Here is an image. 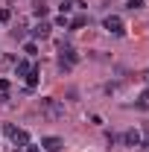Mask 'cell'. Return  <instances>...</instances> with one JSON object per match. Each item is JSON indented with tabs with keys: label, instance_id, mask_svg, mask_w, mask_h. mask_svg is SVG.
Here are the masks:
<instances>
[{
	"label": "cell",
	"instance_id": "1",
	"mask_svg": "<svg viewBox=\"0 0 149 152\" xmlns=\"http://www.w3.org/2000/svg\"><path fill=\"white\" fill-rule=\"evenodd\" d=\"M76 61H79V53H76L70 44L61 41V44H58V70H61V73H70Z\"/></svg>",
	"mask_w": 149,
	"mask_h": 152
},
{
	"label": "cell",
	"instance_id": "15",
	"mask_svg": "<svg viewBox=\"0 0 149 152\" xmlns=\"http://www.w3.org/2000/svg\"><path fill=\"white\" fill-rule=\"evenodd\" d=\"M23 53H26V56H35V53H38V47L32 44V41H26V44H23Z\"/></svg>",
	"mask_w": 149,
	"mask_h": 152
},
{
	"label": "cell",
	"instance_id": "7",
	"mask_svg": "<svg viewBox=\"0 0 149 152\" xmlns=\"http://www.w3.org/2000/svg\"><path fill=\"white\" fill-rule=\"evenodd\" d=\"M29 70H32V64H29L26 58H18V61H15V73H18L20 79H26V73H29Z\"/></svg>",
	"mask_w": 149,
	"mask_h": 152
},
{
	"label": "cell",
	"instance_id": "5",
	"mask_svg": "<svg viewBox=\"0 0 149 152\" xmlns=\"http://www.w3.org/2000/svg\"><path fill=\"white\" fill-rule=\"evenodd\" d=\"M41 146H44V152H61V149H64V140L56 137V134H50V137L41 140Z\"/></svg>",
	"mask_w": 149,
	"mask_h": 152
},
{
	"label": "cell",
	"instance_id": "4",
	"mask_svg": "<svg viewBox=\"0 0 149 152\" xmlns=\"http://www.w3.org/2000/svg\"><path fill=\"white\" fill-rule=\"evenodd\" d=\"M50 32H53V23L50 20H38L35 26H32V38H41V41L50 38Z\"/></svg>",
	"mask_w": 149,
	"mask_h": 152
},
{
	"label": "cell",
	"instance_id": "9",
	"mask_svg": "<svg viewBox=\"0 0 149 152\" xmlns=\"http://www.w3.org/2000/svg\"><path fill=\"white\" fill-rule=\"evenodd\" d=\"M12 140H15V146H26V143H29V134L23 132V129H18V132H15V137H12Z\"/></svg>",
	"mask_w": 149,
	"mask_h": 152
},
{
	"label": "cell",
	"instance_id": "8",
	"mask_svg": "<svg viewBox=\"0 0 149 152\" xmlns=\"http://www.w3.org/2000/svg\"><path fill=\"white\" fill-rule=\"evenodd\" d=\"M38 79H41V70H38V67H32V70L26 73V91H35Z\"/></svg>",
	"mask_w": 149,
	"mask_h": 152
},
{
	"label": "cell",
	"instance_id": "12",
	"mask_svg": "<svg viewBox=\"0 0 149 152\" xmlns=\"http://www.w3.org/2000/svg\"><path fill=\"white\" fill-rule=\"evenodd\" d=\"M126 9H129V12H137V9H143V0H126Z\"/></svg>",
	"mask_w": 149,
	"mask_h": 152
},
{
	"label": "cell",
	"instance_id": "3",
	"mask_svg": "<svg viewBox=\"0 0 149 152\" xmlns=\"http://www.w3.org/2000/svg\"><path fill=\"white\" fill-rule=\"evenodd\" d=\"M102 26H105L111 35H117V38L126 35V23H123V18H120V15H108V18L102 20Z\"/></svg>",
	"mask_w": 149,
	"mask_h": 152
},
{
	"label": "cell",
	"instance_id": "6",
	"mask_svg": "<svg viewBox=\"0 0 149 152\" xmlns=\"http://www.w3.org/2000/svg\"><path fill=\"white\" fill-rule=\"evenodd\" d=\"M123 143H126V146H140V132H137V129H126Z\"/></svg>",
	"mask_w": 149,
	"mask_h": 152
},
{
	"label": "cell",
	"instance_id": "16",
	"mask_svg": "<svg viewBox=\"0 0 149 152\" xmlns=\"http://www.w3.org/2000/svg\"><path fill=\"white\" fill-rule=\"evenodd\" d=\"M15 132H18V129H15L12 123H6V126H3V134H6V137H15Z\"/></svg>",
	"mask_w": 149,
	"mask_h": 152
},
{
	"label": "cell",
	"instance_id": "19",
	"mask_svg": "<svg viewBox=\"0 0 149 152\" xmlns=\"http://www.w3.org/2000/svg\"><path fill=\"white\" fill-rule=\"evenodd\" d=\"M140 152H149V137H140Z\"/></svg>",
	"mask_w": 149,
	"mask_h": 152
},
{
	"label": "cell",
	"instance_id": "11",
	"mask_svg": "<svg viewBox=\"0 0 149 152\" xmlns=\"http://www.w3.org/2000/svg\"><path fill=\"white\" fill-rule=\"evenodd\" d=\"M32 12H35V18H47V12H50V9H47V6H44V3H35V9H32Z\"/></svg>",
	"mask_w": 149,
	"mask_h": 152
},
{
	"label": "cell",
	"instance_id": "22",
	"mask_svg": "<svg viewBox=\"0 0 149 152\" xmlns=\"http://www.w3.org/2000/svg\"><path fill=\"white\" fill-rule=\"evenodd\" d=\"M26 152H41V146H35V143H26Z\"/></svg>",
	"mask_w": 149,
	"mask_h": 152
},
{
	"label": "cell",
	"instance_id": "2",
	"mask_svg": "<svg viewBox=\"0 0 149 152\" xmlns=\"http://www.w3.org/2000/svg\"><path fill=\"white\" fill-rule=\"evenodd\" d=\"M41 114H44L47 120H61V117H64V102L56 99V96H44V99H41Z\"/></svg>",
	"mask_w": 149,
	"mask_h": 152
},
{
	"label": "cell",
	"instance_id": "13",
	"mask_svg": "<svg viewBox=\"0 0 149 152\" xmlns=\"http://www.w3.org/2000/svg\"><path fill=\"white\" fill-rule=\"evenodd\" d=\"M23 35H26V29H23V23H15V29H12V38H18V41H20Z\"/></svg>",
	"mask_w": 149,
	"mask_h": 152
},
{
	"label": "cell",
	"instance_id": "23",
	"mask_svg": "<svg viewBox=\"0 0 149 152\" xmlns=\"http://www.w3.org/2000/svg\"><path fill=\"white\" fill-rule=\"evenodd\" d=\"M143 79H146V82H149V70H146V73H143Z\"/></svg>",
	"mask_w": 149,
	"mask_h": 152
},
{
	"label": "cell",
	"instance_id": "14",
	"mask_svg": "<svg viewBox=\"0 0 149 152\" xmlns=\"http://www.w3.org/2000/svg\"><path fill=\"white\" fill-rule=\"evenodd\" d=\"M137 105H140V108H149V88L143 91V94H140V99H137Z\"/></svg>",
	"mask_w": 149,
	"mask_h": 152
},
{
	"label": "cell",
	"instance_id": "10",
	"mask_svg": "<svg viewBox=\"0 0 149 152\" xmlns=\"http://www.w3.org/2000/svg\"><path fill=\"white\" fill-rule=\"evenodd\" d=\"M85 23H88V18H85V15H76V18L70 20V23H67V26H70V29H82V26H85Z\"/></svg>",
	"mask_w": 149,
	"mask_h": 152
},
{
	"label": "cell",
	"instance_id": "18",
	"mask_svg": "<svg viewBox=\"0 0 149 152\" xmlns=\"http://www.w3.org/2000/svg\"><path fill=\"white\" fill-rule=\"evenodd\" d=\"M70 9H73V6H70V0H61V15H67Z\"/></svg>",
	"mask_w": 149,
	"mask_h": 152
},
{
	"label": "cell",
	"instance_id": "17",
	"mask_svg": "<svg viewBox=\"0 0 149 152\" xmlns=\"http://www.w3.org/2000/svg\"><path fill=\"white\" fill-rule=\"evenodd\" d=\"M67 23H70V20H67V15H58V18H56V26H67Z\"/></svg>",
	"mask_w": 149,
	"mask_h": 152
},
{
	"label": "cell",
	"instance_id": "21",
	"mask_svg": "<svg viewBox=\"0 0 149 152\" xmlns=\"http://www.w3.org/2000/svg\"><path fill=\"white\" fill-rule=\"evenodd\" d=\"M0 91H3V94L9 91V79H0Z\"/></svg>",
	"mask_w": 149,
	"mask_h": 152
},
{
	"label": "cell",
	"instance_id": "20",
	"mask_svg": "<svg viewBox=\"0 0 149 152\" xmlns=\"http://www.w3.org/2000/svg\"><path fill=\"white\" fill-rule=\"evenodd\" d=\"M12 18V12H9V9H0V20H9Z\"/></svg>",
	"mask_w": 149,
	"mask_h": 152
}]
</instances>
